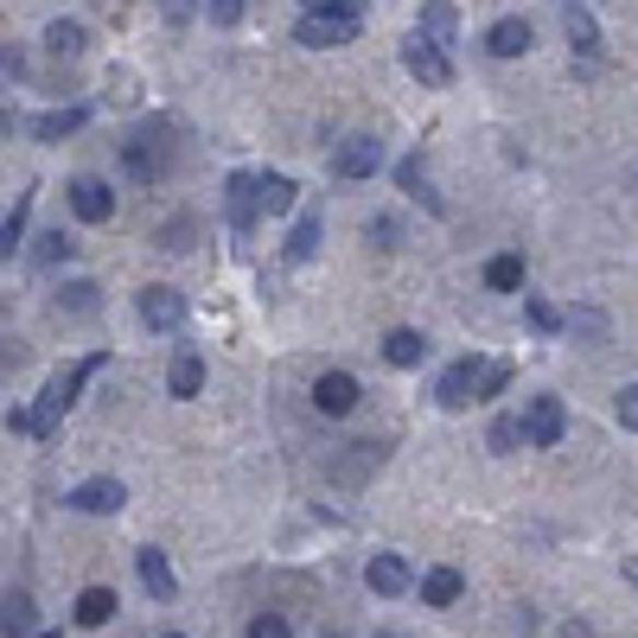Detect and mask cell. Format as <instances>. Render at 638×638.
I'll list each match as a JSON object with an SVG mask.
<instances>
[{"mask_svg":"<svg viewBox=\"0 0 638 638\" xmlns=\"http://www.w3.org/2000/svg\"><path fill=\"white\" fill-rule=\"evenodd\" d=\"M135 562H141V588H148L153 601H173V594H179V575H173V562H166L160 549H141Z\"/></svg>","mask_w":638,"mask_h":638,"instance_id":"obj_16","label":"cell"},{"mask_svg":"<svg viewBox=\"0 0 638 638\" xmlns=\"http://www.w3.org/2000/svg\"><path fill=\"white\" fill-rule=\"evenodd\" d=\"M568 333H581V338H601V333H606V320H601V313H588V306H581V313H568Z\"/></svg>","mask_w":638,"mask_h":638,"instance_id":"obj_40","label":"cell"},{"mask_svg":"<svg viewBox=\"0 0 638 638\" xmlns=\"http://www.w3.org/2000/svg\"><path fill=\"white\" fill-rule=\"evenodd\" d=\"M71 250H77V243H71V236H65V230H45V236H38V250H33V256H38V263H65Z\"/></svg>","mask_w":638,"mask_h":638,"instance_id":"obj_35","label":"cell"},{"mask_svg":"<svg viewBox=\"0 0 638 638\" xmlns=\"http://www.w3.org/2000/svg\"><path fill=\"white\" fill-rule=\"evenodd\" d=\"M568 45H575L581 58H594V51H601V26H594V13H588L581 0L568 7Z\"/></svg>","mask_w":638,"mask_h":638,"instance_id":"obj_22","label":"cell"},{"mask_svg":"<svg viewBox=\"0 0 638 638\" xmlns=\"http://www.w3.org/2000/svg\"><path fill=\"white\" fill-rule=\"evenodd\" d=\"M371 638H403V633H371Z\"/></svg>","mask_w":638,"mask_h":638,"instance_id":"obj_45","label":"cell"},{"mask_svg":"<svg viewBox=\"0 0 638 638\" xmlns=\"http://www.w3.org/2000/svg\"><path fill=\"white\" fill-rule=\"evenodd\" d=\"M83 121H90V109H51V115H38L33 121V135L38 141H65V135H77Z\"/></svg>","mask_w":638,"mask_h":638,"instance_id":"obj_26","label":"cell"},{"mask_svg":"<svg viewBox=\"0 0 638 638\" xmlns=\"http://www.w3.org/2000/svg\"><path fill=\"white\" fill-rule=\"evenodd\" d=\"M530 45H536V26H530V20H518V13H511V20H498V26L486 33V51H491V58H524Z\"/></svg>","mask_w":638,"mask_h":638,"instance_id":"obj_14","label":"cell"},{"mask_svg":"<svg viewBox=\"0 0 638 638\" xmlns=\"http://www.w3.org/2000/svg\"><path fill=\"white\" fill-rule=\"evenodd\" d=\"M396 186L409 192V198H421L428 211H441V198L428 192V173H421V160H403V166H396Z\"/></svg>","mask_w":638,"mask_h":638,"instance_id":"obj_32","label":"cell"},{"mask_svg":"<svg viewBox=\"0 0 638 638\" xmlns=\"http://www.w3.org/2000/svg\"><path fill=\"white\" fill-rule=\"evenodd\" d=\"M504 383H511V364H486V371H479V403H491Z\"/></svg>","mask_w":638,"mask_h":638,"instance_id":"obj_37","label":"cell"},{"mask_svg":"<svg viewBox=\"0 0 638 638\" xmlns=\"http://www.w3.org/2000/svg\"><path fill=\"white\" fill-rule=\"evenodd\" d=\"M45 638H65V633H45Z\"/></svg>","mask_w":638,"mask_h":638,"instance_id":"obj_46","label":"cell"},{"mask_svg":"<svg viewBox=\"0 0 638 638\" xmlns=\"http://www.w3.org/2000/svg\"><path fill=\"white\" fill-rule=\"evenodd\" d=\"M460 594H466L460 568H428V575H421V601H428V606H453Z\"/></svg>","mask_w":638,"mask_h":638,"instance_id":"obj_18","label":"cell"},{"mask_svg":"<svg viewBox=\"0 0 638 638\" xmlns=\"http://www.w3.org/2000/svg\"><path fill=\"white\" fill-rule=\"evenodd\" d=\"M166 166H173V128L166 121H148V128H135L121 141V173L128 179L153 186V179H166Z\"/></svg>","mask_w":638,"mask_h":638,"instance_id":"obj_2","label":"cell"},{"mask_svg":"<svg viewBox=\"0 0 638 638\" xmlns=\"http://www.w3.org/2000/svg\"><path fill=\"white\" fill-rule=\"evenodd\" d=\"M103 364H109V358H103V351H90V358H77V364H65V371H51V383H45V396H38V409H33V434H38V441L58 428V415L71 409L77 390L103 371Z\"/></svg>","mask_w":638,"mask_h":638,"instance_id":"obj_1","label":"cell"},{"mask_svg":"<svg viewBox=\"0 0 638 638\" xmlns=\"http://www.w3.org/2000/svg\"><path fill=\"white\" fill-rule=\"evenodd\" d=\"M376 166H383V141H376V135H345V141L333 148L338 179H371Z\"/></svg>","mask_w":638,"mask_h":638,"instance_id":"obj_5","label":"cell"},{"mask_svg":"<svg viewBox=\"0 0 638 638\" xmlns=\"http://www.w3.org/2000/svg\"><path fill=\"white\" fill-rule=\"evenodd\" d=\"M109 103H135L141 96V83H135V71H109V90H103Z\"/></svg>","mask_w":638,"mask_h":638,"instance_id":"obj_36","label":"cell"},{"mask_svg":"<svg viewBox=\"0 0 638 638\" xmlns=\"http://www.w3.org/2000/svg\"><path fill=\"white\" fill-rule=\"evenodd\" d=\"M160 13H166V26H192V0H160Z\"/></svg>","mask_w":638,"mask_h":638,"instance_id":"obj_43","label":"cell"},{"mask_svg":"<svg viewBox=\"0 0 638 638\" xmlns=\"http://www.w3.org/2000/svg\"><path fill=\"white\" fill-rule=\"evenodd\" d=\"M224 211L236 230L256 224V211H263V173H230L224 179Z\"/></svg>","mask_w":638,"mask_h":638,"instance_id":"obj_6","label":"cell"},{"mask_svg":"<svg viewBox=\"0 0 638 638\" xmlns=\"http://www.w3.org/2000/svg\"><path fill=\"white\" fill-rule=\"evenodd\" d=\"M96 294H103L96 281H65V288H58V313H71V320H96V313H103Z\"/></svg>","mask_w":638,"mask_h":638,"instance_id":"obj_17","label":"cell"},{"mask_svg":"<svg viewBox=\"0 0 638 638\" xmlns=\"http://www.w3.org/2000/svg\"><path fill=\"white\" fill-rule=\"evenodd\" d=\"M294 38H301L306 51H333V45H351V38H358V20H306L301 13Z\"/></svg>","mask_w":638,"mask_h":638,"instance_id":"obj_13","label":"cell"},{"mask_svg":"<svg viewBox=\"0 0 638 638\" xmlns=\"http://www.w3.org/2000/svg\"><path fill=\"white\" fill-rule=\"evenodd\" d=\"M71 211L83 224H109L115 218V192L103 179H71Z\"/></svg>","mask_w":638,"mask_h":638,"instance_id":"obj_12","label":"cell"},{"mask_svg":"<svg viewBox=\"0 0 638 638\" xmlns=\"http://www.w3.org/2000/svg\"><path fill=\"white\" fill-rule=\"evenodd\" d=\"M166 390H173V396H198V390H205V358H198V351H179L173 371H166Z\"/></svg>","mask_w":638,"mask_h":638,"instance_id":"obj_19","label":"cell"},{"mask_svg":"<svg viewBox=\"0 0 638 638\" xmlns=\"http://www.w3.org/2000/svg\"><path fill=\"white\" fill-rule=\"evenodd\" d=\"M166 638H179V633H166Z\"/></svg>","mask_w":638,"mask_h":638,"instance_id":"obj_47","label":"cell"},{"mask_svg":"<svg viewBox=\"0 0 638 638\" xmlns=\"http://www.w3.org/2000/svg\"><path fill=\"white\" fill-rule=\"evenodd\" d=\"M320 243H326V224H320V211H306L301 224H294V236H288V263H313Z\"/></svg>","mask_w":638,"mask_h":638,"instance_id":"obj_24","label":"cell"},{"mask_svg":"<svg viewBox=\"0 0 638 638\" xmlns=\"http://www.w3.org/2000/svg\"><path fill=\"white\" fill-rule=\"evenodd\" d=\"M486 288L518 294V288H524V256H491V263H486Z\"/></svg>","mask_w":638,"mask_h":638,"instance_id":"obj_27","label":"cell"},{"mask_svg":"<svg viewBox=\"0 0 638 638\" xmlns=\"http://www.w3.org/2000/svg\"><path fill=\"white\" fill-rule=\"evenodd\" d=\"M403 65H409V77H421L428 90H448L453 83V65H448V45H434V38H403Z\"/></svg>","mask_w":638,"mask_h":638,"instance_id":"obj_4","label":"cell"},{"mask_svg":"<svg viewBox=\"0 0 638 638\" xmlns=\"http://www.w3.org/2000/svg\"><path fill=\"white\" fill-rule=\"evenodd\" d=\"M383 358L409 371V364H421V358H428V338H421V333H409V326H396V333L383 338Z\"/></svg>","mask_w":638,"mask_h":638,"instance_id":"obj_20","label":"cell"},{"mask_svg":"<svg viewBox=\"0 0 638 638\" xmlns=\"http://www.w3.org/2000/svg\"><path fill=\"white\" fill-rule=\"evenodd\" d=\"M141 320H148L153 333H173V326L186 320V294H179V288H166V281L141 288Z\"/></svg>","mask_w":638,"mask_h":638,"instance_id":"obj_8","label":"cell"},{"mask_svg":"<svg viewBox=\"0 0 638 638\" xmlns=\"http://www.w3.org/2000/svg\"><path fill=\"white\" fill-rule=\"evenodd\" d=\"M115 619V588H83L77 594V626H109Z\"/></svg>","mask_w":638,"mask_h":638,"instance_id":"obj_21","label":"cell"},{"mask_svg":"<svg viewBox=\"0 0 638 638\" xmlns=\"http://www.w3.org/2000/svg\"><path fill=\"white\" fill-rule=\"evenodd\" d=\"M33 198H38V192L26 186V192H20V198H13V211H7V224H0V250H7V256H13V250L26 243V218H33Z\"/></svg>","mask_w":638,"mask_h":638,"instance_id":"obj_25","label":"cell"},{"mask_svg":"<svg viewBox=\"0 0 638 638\" xmlns=\"http://www.w3.org/2000/svg\"><path fill=\"white\" fill-rule=\"evenodd\" d=\"M479 371H486V364H473V358L448 364V371H441V390H434L441 409H466V403H479Z\"/></svg>","mask_w":638,"mask_h":638,"instance_id":"obj_10","label":"cell"},{"mask_svg":"<svg viewBox=\"0 0 638 638\" xmlns=\"http://www.w3.org/2000/svg\"><path fill=\"white\" fill-rule=\"evenodd\" d=\"M619 428H633V434H638V383L619 390Z\"/></svg>","mask_w":638,"mask_h":638,"instance_id":"obj_41","label":"cell"},{"mask_svg":"<svg viewBox=\"0 0 638 638\" xmlns=\"http://www.w3.org/2000/svg\"><path fill=\"white\" fill-rule=\"evenodd\" d=\"M364 581H371V594H383V601H403L409 588H421V581L409 575V562H403V556H371Z\"/></svg>","mask_w":638,"mask_h":638,"instance_id":"obj_11","label":"cell"},{"mask_svg":"<svg viewBox=\"0 0 638 638\" xmlns=\"http://www.w3.org/2000/svg\"><path fill=\"white\" fill-rule=\"evenodd\" d=\"M524 313H530V326H536V333H562V326H568V313H556V306L536 301V294L524 301Z\"/></svg>","mask_w":638,"mask_h":638,"instance_id":"obj_34","label":"cell"},{"mask_svg":"<svg viewBox=\"0 0 638 638\" xmlns=\"http://www.w3.org/2000/svg\"><path fill=\"white\" fill-rule=\"evenodd\" d=\"M358 396H364V390H358V376L351 371H326L320 383H313V409L320 415H351L358 409Z\"/></svg>","mask_w":638,"mask_h":638,"instance_id":"obj_9","label":"cell"},{"mask_svg":"<svg viewBox=\"0 0 638 638\" xmlns=\"http://www.w3.org/2000/svg\"><path fill=\"white\" fill-rule=\"evenodd\" d=\"M45 51H51V58H77V51H83V26H77V20H51V26H45Z\"/></svg>","mask_w":638,"mask_h":638,"instance_id":"obj_28","label":"cell"},{"mask_svg":"<svg viewBox=\"0 0 638 638\" xmlns=\"http://www.w3.org/2000/svg\"><path fill=\"white\" fill-rule=\"evenodd\" d=\"M626 581H633V594H638V556H626Z\"/></svg>","mask_w":638,"mask_h":638,"instance_id":"obj_44","label":"cell"},{"mask_svg":"<svg viewBox=\"0 0 638 638\" xmlns=\"http://www.w3.org/2000/svg\"><path fill=\"white\" fill-rule=\"evenodd\" d=\"M192 236H198V218H173L153 230V250H192Z\"/></svg>","mask_w":638,"mask_h":638,"instance_id":"obj_33","label":"cell"},{"mask_svg":"<svg viewBox=\"0 0 638 638\" xmlns=\"http://www.w3.org/2000/svg\"><path fill=\"white\" fill-rule=\"evenodd\" d=\"M7 638H33V626H38V606H33V594H20V588H7Z\"/></svg>","mask_w":638,"mask_h":638,"instance_id":"obj_23","label":"cell"},{"mask_svg":"<svg viewBox=\"0 0 638 638\" xmlns=\"http://www.w3.org/2000/svg\"><path fill=\"white\" fill-rule=\"evenodd\" d=\"M421 38H434V45H453V33H460V7L453 0H421V26H415Z\"/></svg>","mask_w":638,"mask_h":638,"instance_id":"obj_15","label":"cell"},{"mask_svg":"<svg viewBox=\"0 0 638 638\" xmlns=\"http://www.w3.org/2000/svg\"><path fill=\"white\" fill-rule=\"evenodd\" d=\"M491 453H518V441H524L530 448V434H524V415H498V421H491Z\"/></svg>","mask_w":638,"mask_h":638,"instance_id":"obj_31","label":"cell"},{"mask_svg":"<svg viewBox=\"0 0 638 638\" xmlns=\"http://www.w3.org/2000/svg\"><path fill=\"white\" fill-rule=\"evenodd\" d=\"M65 504H71V511H90V518H115V511L128 504V486H121V479H83Z\"/></svg>","mask_w":638,"mask_h":638,"instance_id":"obj_7","label":"cell"},{"mask_svg":"<svg viewBox=\"0 0 638 638\" xmlns=\"http://www.w3.org/2000/svg\"><path fill=\"white\" fill-rule=\"evenodd\" d=\"M524 434H530V448H562V434H568L562 396H530L524 403Z\"/></svg>","mask_w":638,"mask_h":638,"instance_id":"obj_3","label":"cell"},{"mask_svg":"<svg viewBox=\"0 0 638 638\" xmlns=\"http://www.w3.org/2000/svg\"><path fill=\"white\" fill-rule=\"evenodd\" d=\"M371 236H376V250H396L403 224H396V218H371Z\"/></svg>","mask_w":638,"mask_h":638,"instance_id":"obj_42","label":"cell"},{"mask_svg":"<svg viewBox=\"0 0 638 638\" xmlns=\"http://www.w3.org/2000/svg\"><path fill=\"white\" fill-rule=\"evenodd\" d=\"M205 13H211V26H243V0H211V7H205Z\"/></svg>","mask_w":638,"mask_h":638,"instance_id":"obj_39","label":"cell"},{"mask_svg":"<svg viewBox=\"0 0 638 638\" xmlns=\"http://www.w3.org/2000/svg\"><path fill=\"white\" fill-rule=\"evenodd\" d=\"M250 638H294V633H288L281 613H256V619H250Z\"/></svg>","mask_w":638,"mask_h":638,"instance_id":"obj_38","label":"cell"},{"mask_svg":"<svg viewBox=\"0 0 638 638\" xmlns=\"http://www.w3.org/2000/svg\"><path fill=\"white\" fill-rule=\"evenodd\" d=\"M306 20H358L364 26V0H301Z\"/></svg>","mask_w":638,"mask_h":638,"instance_id":"obj_29","label":"cell"},{"mask_svg":"<svg viewBox=\"0 0 638 638\" xmlns=\"http://www.w3.org/2000/svg\"><path fill=\"white\" fill-rule=\"evenodd\" d=\"M294 198H301V186L288 173H263V211H294Z\"/></svg>","mask_w":638,"mask_h":638,"instance_id":"obj_30","label":"cell"}]
</instances>
